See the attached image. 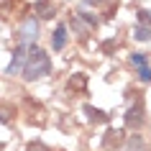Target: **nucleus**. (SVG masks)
<instances>
[{"instance_id": "18", "label": "nucleus", "mask_w": 151, "mask_h": 151, "mask_svg": "<svg viewBox=\"0 0 151 151\" xmlns=\"http://www.w3.org/2000/svg\"><path fill=\"white\" fill-rule=\"evenodd\" d=\"M87 5H100V3H105V0H85Z\"/></svg>"}, {"instance_id": "10", "label": "nucleus", "mask_w": 151, "mask_h": 151, "mask_svg": "<svg viewBox=\"0 0 151 151\" xmlns=\"http://www.w3.org/2000/svg\"><path fill=\"white\" fill-rule=\"evenodd\" d=\"M69 87L72 90H85L87 87V77H85V74H72L69 77Z\"/></svg>"}, {"instance_id": "2", "label": "nucleus", "mask_w": 151, "mask_h": 151, "mask_svg": "<svg viewBox=\"0 0 151 151\" xmlns=\"http://www.w3.org/2000/svg\"><path fill=\"white\" fill-rule=\"evenodd\" d=\"M26 59H28V54H26V46L23 44H18L16 49H13V59H10V64H8V69H5V74H18V69H23L26 67Z\"/></svg>"}, {"instance_id": "9", "label": "nucleus", "mask_w": 151, "mask_h": 151, "mask_svg": "<svg viewBox=\"0 0 151 151\" xmlns=\"http://www.w3.org/2000/svg\"><path fill=\"white\" fill-rule=\"evenodd\" d=\"M123 151H149V146H146V141H143V136H131L126 141V149Z\"/></svg>"}, {"instance_id": "12", "label": "nucleus", "mask_w": 151, "mask_h": 151, "mask_svg": "<svg viewBox=\"0 0 151 151\" xmlns=\"http://www.w3.org/2000/svg\"><path fill=\"white\" fill-rule=\"evenodd\" d=\"M131 64H133L136 69H141V67L149 64V59H146V54H131Z\"/></svg>"}, {"instance_id": "13", "label": "nucleus", "mask_w": 151, "mask_h": 151, "mask_svg": "<svg viewBox=\"0 0 151 151\" xmlns=\"http://www.w3.org/2000/svg\"><path fill=\"white\" fill-rule=\"evenodd\" d=\"M138 80H141V82H151V67H149V64L138 69Z\"/></svg>"}, {"instance_id": "3", "label": "nucleus", "mask_w": 151, "mask_h": 151, "mask_svg": "<svg viewBox=\"0 0 151 151\" xmlns=\"http://www.w3.org/2000/svg\"><path fill=\"white\" fill-rule=\"evenodd\" d=\"M36 36H39V21L36 18H26V23L23 28H21V44H31L33 46V41H36Z\"/></svg>"}, {"instance_id": "7", "label": "nucleus", "mask_w": 151, "mask_h": 151, "mask_svg": "<svg viewBox=\"0 0 151 151\" xmlns=\"http://www.w3.org/2000/svg\"><path fill=\"white\" fill-rule=\"evenodd\" d=\"M51 46H54V51H62V49L67 46V26L64 23H59L56 31L51 33Z\"/></svg>"}, {"instance_id": "17", "label": "nucleus", "mask_w": 151, "mask_h": 151, "mask_svg": "<svg viewBox=\"0 0 151 151\" xmlns=\"http://www.w3.org/2000/svg\"><path fill=\"white\" fill-rule=\"evenodd\" d=\"M113 46H115V41H105V44H103V51H105V54H110Z\"/></svg>"}, {"instance_id": "1", "label": "nucleus", "mask_w": 151, "mask_h": 151, "mask_svg": "<svg viewBox=\"0 0 151 151\" xmlns=\"http://www.w3.org/2000/svg\"><path fill=\"white\" fill-rule=\"evenodd\" d=\"M49 72H51V59L44 49L39 46H31L28 49V59H26V67H23V80L33 82V80H44Z\"/></svg>"}, {"instance_id": "14", "label": "nucleus", "mask_w": 151, "mask_h": 151, "mask_svg": "<svg viewBox=\"0 0 151 151\" xmlns=\"http://www.w3.org/2000/svg\"><path fill=\"white\" fill-rule=\"evenodd\" d=\"M138 21H141V26L151 28V10H138Z\"/></svg>"}, {"instance_id": "16", "label": "nucleus", "mask_w": 151, "mask_h": 151, "mask_svg": "<svg viewBox=\"0 0 151 151\" xmlns=\"http://www.w3.org/2000/svg\"><path fill=\"white\" fill-rule=\"evenodd\" d=\"M10 113H13V110H10L8 105H5V108H0V123H10Z\"/></svg>"}, {"instance_id": "15", "label": "nucleus", "mask_w": 151, "mask_h": 151, "mask_svg": "<svg viewBox=\"0 0 151 151\" xmlns=\"http://www.w3.org/2000/svg\"><path fill=\"white\" fill-rule=\"evenodd\" d=\"M26 151H51V149H49V146H44L41 141H33V143H28V146H26Z\"/></svg>"}, {"instance_id": "8", "label": "nucleus", "mask_w": 151, "mask_h": 151, "mask_svg": "<svg viewBox=\"0 0 151 151\" xmlns=\"http://www.w3.org/2000/svg\"><path fill=\"white\" fill-rule=\"evenodd\" d=\"M85 115H87L90 123H108V120H110L108 113H103L100 108H92V105H85Z\"/></svg>"}, {"instance_id": "11", "label": "nucleus", "mask_w": 151, "mask_h": 151, "mask_svg": "<svg viewBox=\"0 0 151 151\" xmlns=\"http://www.w3.org/2000/svg\"><path fill=\"white\" fill-rule=\"evenodd\" d=\"M133 39L151 41V28H149V26H136V28H133Z\"/></svg>"}, {"instance_id": "6", "label": "nucleus", "mask_w": 151, "mask_h": 151, "mask_svg": "<svg viewBox=\"0 0 151 151\" xmlns=\"http://www.w3.org/2000/svg\"><path fill=\"white\" fill-rule=\"evenodd\" d=\"M33 10L39 13V18H54L56 5L51 0H36V3H33Z\"/></svg>"}, {"instance_id": "5", "label": "nucleus", "mask_w": 151, "mask_h": 151, "mask_svg": "<svg viewBox=\"0 0 151 151\" xmlns=\"http://www.w3.org/2000/svg\"><path fill=\"white\" fill-rule=\"evenodd\" d=\"M118 146H123V131H120V128H110V131H105L103 149L113 151V149H118Z\"/></svg>"}, {"instance_id": "4", "label": "nucleus", "mask_w": 151, "mask_h": 151, "mask_svg": "<svg viewBox=\"0 0 151 151\" xmlns=\"http://www.w3.org/2000/svg\"><path fill=\"white\" fill-rule=\"evenodd\" d=\"M126 126H128V128H141V126H143V103H141V100L128 108V113H126Z\"/></svg>"}]
</instances>
